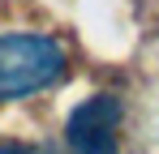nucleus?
Masks as SVG:
<instances>
[{"instance_id":"1","label":"nucleus","mask_w":159,"mask_h":154,"mask_svg":"<svg viewBox=\"0 0 159 154\" xmlns=\"http://www.w3.org/2000/svg\"><path fill=\"white\" fill-rule=\"evenodd\" d=\"M65 77V47L48 34H0V103L48 90Z\"/></svg>"},{"instance_id":"3","label":"nucleus","mask_w":159,"mask_h":154,"mask_svg":"<svg viewBox=\"0 0 159 154\" xmlns=\"http://www.w3.org/2000/svg\"><path fill=\"white\" fill-rule=\"evenodd\" d=\"M0 154H43V150L26 146V141H0Z\"/></svg>"},{"instance_id":"2","label":"nucleus","mask_w":159,"mask_h":154,"mask_svg":"<svg viewBox=\"0 0 159 154\" xmlns=\"http://www.w3.org/2000/svg\"><path fill=\"white\" fill-rule=\"evenodd\" d=\"M116 124H120V99L116 94H90L69 111L65 141L73 154H116Z\"/></svg>"}]
</instances>
